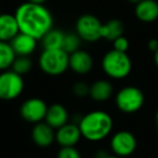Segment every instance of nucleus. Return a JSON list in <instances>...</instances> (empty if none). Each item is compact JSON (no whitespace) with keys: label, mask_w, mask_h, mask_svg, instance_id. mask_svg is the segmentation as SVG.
Segmentation results:
<instances>
[{"label":"nucleus","mask_w":158,"mask_h":158,"mask_svg":"<svg viewBox=\"0 0 158 158\" xmlns=\"http://www.w3.org/2000/svg\"><path fill=\"white\" fill-rule=\"evenodd\" d=\"M65 34L60 29L52 28L41 38V44L44 49H62Z\"/></svg>","instance_id":"nucleus-19"},{"label":"nucleus","mask_w":158,"mask_h":158,"mask_svg":"<svg viewBox=\"0 0 158 158\" xmlns=\"http://www.w3.org/2000/svg\"><path fill=\"white\" fill-rule=\"evenodd\" d=\"M25 82L23 76L12 69L0 72V100L12 101L22 94Z\"/></svg>","instance_id":"nucleus-6"},{"label":"nucleus","mask_w":158,"mask_h":158,"mask_svg":"<svg viewBox=\"0 0 158 158\" xmlns=\"http://www.w3.org/2000/svg\"><path fill=\"white\" fill-rule=\"evenodd\" d=\"M155 118H156V123H157V126H158V110H157V112H156V116H155Z\"/></svg>","instance_id":"nucleus-31"},{"label":"nucleus","mask_w":158,"mask_h":158,"mask_svg":"<svg viewBox=\"0 0 158 158\" xmlns=\"http://www.w3.org/2000/svg\"><path fill=\"white\" fill-rule=\"evenodd\" d=\"M82 138L79 126L74 123H67L55 130V142L61 147L75 146Z\"/></svg>","instance_id":"nucleus-10"},{"label":"nucleus","mask_w":158,"mask_h":158,"mask_svg":"<svg viewBox=\"0 0 158 158\" xmlns=\"http://www.w3.org/2000/svg\"><path fill=\"white\" fill-rule=\"evenodd\" d=\"M81 135L89 142H99L112 133L114 121L104 110H92L84 115L78 123Z\"/></svg>","instance_id":"nucleus-2"},{"label":"nucleus","mask_w":158,"mask_h":158,"mask_svg":"<svg viewBox=\"0 0 158 158\" xmlns=\"http://www.w3.org/2000/svg\"><path fill=\"white\" fill-rule=\"evenodd\" d=\"M14 15L21 33L27 34L37 40H40L53 28L52 14L48 8L40 3L26 1L16 8Z\"/></svg>","instance_id":"nucleus-1"},{"label":"nucleus","mask_w":158,"mask_h":158,"mask_svg":"<svg viewBox=\"0 0 158 158\" xmlns=\"http://www.w3.org/2000/svg\"><path fill=\"white\" fill-rule=\"evenodd\" d=\"M102 23L93 14H82L76 22V34L87 42H94L102 38Z\"/></svg>","instance_id":"nucleus-7"},{"label":"nucleus","mask_w":158,"mask_h":158,"mask_svg":"<svg viewBox=\"0 0 158 158\" xmlns=\"http://www.w3.org/2000/svg\"><path fill=\"white\" fill-rule=\"evenodd\" d=\"M114 44V49L117 51H121V52H127V50L129 49V41L125 36H120L117 39H115L113 41Z\"/></svg>","instance_id":"nucleus-25"},{"label":"nucleus","mask_w":158,"mask_h":158,"mask_svg":"<svg viewBox=\"0 0 158 158\" xmlns=\"http://www.w3.org/2000/svg\"><path fill=\"white\" fill-rule=\"evenodd\" d=\"M102 69L107 77L112 79H123L131 73L132 62L127 52L115 49L110 50L102 59Z\"/></svg>","instance_id":"nucleus-3"},{"label":"nucleus","mask_w":158,"mask_h":158,"mask_svg":"<svg viewBox=\"0 0 158 158\" xmlns=\"http://www.w3.org/2000/svg\"><path fill=\"white\" fill-rule=\"evenodd\" d=\"M129 2H131V3H138V2H140V1H142V0H128Z\"/></svg>","instance_id":"nucleus-30"},{"label":"nucleus","mask_w":158,"mask_h":158,"mask_svg":"<svg viewBox=\"0 0 158 158\" xmlns=\"http://www.w3.org/2000/svg\"><path fill=\"white\" fill-rule=\"evenodd\" d=\"M154 62H155L156 66L158 67V50L156 52H154Z\"/></svg>","instance_id":"nucleus-28"},{"label":"nucleus","mask_w":158,"mask_h":158,"mask_svg":"<svg viewBox=\"0 0 158 158\" xmlns=\"http://www.w3.org/2000/svg\"><path fill=\"white\" fill-rule=\"evenodd\" d=\"M69 68L77 75H87L93 68V59L89 52L77 50L69 54Z\"/></svg>","instance_id":"nucleus-11"},{"label":"nucleus","mask_w":158,"mask_h":158,"mask_svg":"<svg viewBox=\"0 0 158 158\" xmlns=\"http://www.w3.org/2000/svg\"><path fill=\"white\" fill-rule=\"evenodd\" d=\"M114 87L107 79H99L90 86L89 95L95 102H106L112 98Z\"/></svg>","instance_id":"nucleus-17"},{"label":"nucleus","mask_w":158,"mask_h":158,"mask_svg":"<svg viewBox=\"0 0 158 158\" xmlns=\"http://www.w3.org/2000/svg\"><path fill=\"white\" fill-rule=\"evenodd\" d=\"M20 33L14 14L0 13V41L10 42Z\"/></svg>","instance_id":"nucleus-15"},{"label":"nucleus","mask_w":158,"mask_h":158,"mask_svg":"<svg viewBox=\"0 0 158 158\" xmlns=\"http://www.w3.org/2000/svg\"><path fill=\"white\" fill-rule=\"evenodd\" d=\"M56 158H82L81 154L75 146H64L61 147L57 152Z\"/></svg>","instance_id":"nucleus-23"},{"label":"nucleus","mask_w":158,"mask_h":158,"mask_svg":"<svg viewBox=\"0 0 158 158\" xmlns=\"http://www.w3.org/2000/svg\"><path fill=\"white\" fill-rule=\"evenodd\" d=\"M72 91L75 97L85 98V97H87V95H89L90 86H89L88 84H86L85 81H77V82H75L74 86H73Z\"/></svg>","instance_id":"nucleus-24"},{"label":"nucleus","mask_w":158,"mask_h":158,"mask_svg":"<svg viewBox=\"0 0 158 158\" xmlns=\"http://www.w3.org/2000/svg\"><path fill=\"white\" fill-rule=\"evenodd\" d=\"M125 26L120 20L113 19L102 25V38L108 40V41H114L120 36H123Z\"/></svg>","instance_id":"nucleus-18"},{"label":"nucleus","mask_w":158,"mask_h":158,"mask_svg":"<svg viewBox=\"0 0 158 158\" xmlns=\"http://www.w3.org/2000/svg\"><path fill=\"white\" fill-rule=\"evenodd\" d=\"M47 110L48 105L44 100L39 98H29L22 103L20 114L24 120L35 125L44 120Z\"/></svg>","instance_id":"nucleus-8"},{"label":"nucleus","mask_w":158,"mask_h":158,"mask_svg":"<svg viewBox=\"0 0 158 158\" xmlns=\"http://www.w3.org/2000/svg\"><path fill=\"white\" fill-rule=\"evenodd\" d=\"M31 139L39 147H49L55 142V129L49 126L46 121L35 123L31 129Z\"/></svg>","instance_id":"nucleus-12"},{"label":"nucleus","mask_w":158,"mask_h":158,"mask_svg":"<svg viewBox=\"0 0 158 158\" xmlns=\"http://www.w3.org/2000/svg\"><path fill=\"white\" fill-rule=\"evenodd\" d=\"M0 13H1V8H0Z\"/></svg>","instance_id":"nucleus-32"},{"label":"nucleus","mask_w":158,"mask_h":158,"mask_svg":"<svg viewBox=\"0 0 158 158\" xmlns=\"http://www.w3.org/2000/svg\"><path fill=\"white\" fill-rule=\"evenodd\" d=\"M28 2H33V3H40V5H44L47 0H26Z\"/></svg>","instance_id":"nucleus-27"},{"label":"nucleus","mask_w":158,"mask_h":158,"mask_svg":"<svg viewBox=\"0 0 158 158\" xmlns=\"http://www.w3.org/2000/svg\"><path fill=\"white\" fill-rule=\"evenodd\" d=\"M104 158H123V157H120V156H117V155H115V154H107V155L105 156Z\"/></svg>","instance_id":"nucleus-29"},{"label":"nucleus","mask_w":158,"mask_h":158,"mask_svg":"<svg viewBox=\"0 0 158 158\" xmlns=\"http://www.w3.org/2000/svg\"><path fill=\"white\" fill-rule=\"evenodd\" d=\"M144 100V94L141 89L133 86H127L117 92L115 104L120 112L132 114L142 108Z\"/></svg>","instance_id":"nucleus-5"},{"label":"nucleus","mask_w":158,"mask_h":158,"mask_svg":"<svg viewBox=\"0 0 158 158\" xmlns=\"http://www.w3.org/2000/svg\"><path fill=\"white\" fill-rule=\"evenodd\" d=\"M42 73L49 76H61L69 68V54L63 49H44L38 59Z\"/></svg>","instance_id":"nucleus-4"},{"label":"nucleus","mask_w":158,"mask_h":158,"mask_svg":"<svg viewBox=\"0 0 158 158\" xmlns=\"http://www.w3.org/2000/svg\"><path fill=\"white\" fill-rule=\"evenodd\" d=\"M15 57L16 54L10 42L0 41V72L10 69Z\"/></svg>","instance_id":"nucleus-20"},{"label":"nucleus","mask_w":158,"mask_h":158,"mask_svg":"<svg viewBox=\"0 0 158 158\" xmlns=\"http://www.w3.org/2000/svg\"><path fill=\"white\" fill-rule=\"evenodd\" d=\"M31 68H33V62L29 56H16L12 64L11 69L16 74L24 76L31 72Z\"/></svg>","instance_id":"nucleus-21"},{"label":"nucleus","mask_w":158,"mask_h":158,"mask_svg":"<svg viewBox=\"0 0 158 158\" xmlns=\"http://www.w3.org/2000/svg\"><path fill=\"white\" fill-rule=\"evenodd\" d=\"M110 146L113 154L120 157H128L132 155L136 148V139L133 133L127 130H121L113 134Z\"/></svg>","instance_id":"nucleus-9"},{"label":"nucleus","mask_w":158,"mask_h":158,"mask_svg":"<svg viewBox=\"0 0 158 158\" xmlns=\"http://www.w3.org/2000/svg\"><path fill=\"white\" fill-rule=\"evenodd\" d=\"M80 44H81V39H80V37H79L76 33L65 34L62 49H63L66 53H68V54H72L75 51L79 50Z\"/></svg>","instance_id":"nucleus-22"},{"label":"nucleus","mask_w":158,"mask_h":158,"mask_svg":"<svg viewBox=\"0 0 158 158\" xmlns=\"http://www.w3.org/2000/svg\"><path fill=\"white\" fill-rule=\"evenodd\" d=\"M69 113H68L67 108L60 103H54L48 106L44 121L49 126H51L53 129L56 130L62 126L69 123Z\"/></svg>","instance_id":"nucleus-14"},{"label":"nucleus","mask_w":158,"mask_h":158,"mask_svg":"<svg viewBox=\"0 0 158 158\" xmlns=\"http://www.w3.org/2000/svg\"><path fill=\"white\" fill-rule=\"evenodd\" d=\"M134 13L141 22H155L158 19V2L156 0H142L135 5Z\"/></svg>","instance_id":"nucleus-16"},{"label":"nucleus","mask_w":158,"mask_h":158,"mask_svg":"<svg viewBox=\"0 0 158 158\" xmlns=\"http://www.w3.org/2000/svg\"><path fill=\"white\" fill-rule=\"evenodd\" d=\"M147 47L151 51L153 52H156L158 50V40L157 39H151L147 44Z\"/></svg>","instance_id":"nucleus-26"},{"label":"nucleus","mask_w":158,"mask_h":158,"mask_svg":"<svg viewBox=\"0 0 158 158\" xmlns=\"http://www.w3.org/2000/svg\"><path fill=\"white\" fill-rule=\"evenodd\" d=\"M10 44L15 52L16 56H29L37 49L38 40L27 34L20 31L10 41Z\"/></svg>","instance_id":"nucleus-13"}]
</instances>
